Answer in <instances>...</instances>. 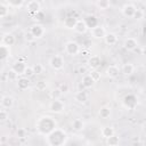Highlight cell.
Returning a JSON list of instances; mask_svg holds the SVG:
<instances>
[{
	"mask_svg": "<svg viewBox=\"0 0 146 146\" xmlns=\"http://www.w3.org/2000/svg\"><path fill=\"white\" fill-rule=\"evenodd\" d=\"M49 65L55 71L62 70L63 66H64V58H63V56H60V55H54L50 58V60H49Z\"/></svg>",
	"mask_w": 146,
	"mask_h": 146,
	"instance_id": "3957f363",
	"label": "cell"
},
{
	"mask_svg": "<svg viewBox=\"0 0 146 146\" xmlns=\"http://www.w3.org/2000/svg\"><path fill=\"white\" fill-rule=\"evenodd\" d=\"M136 7L132 5V3H125L123 7H122V14L128 17V18H132L133 17V14L136 11Z\"/></svg>",
	"mask_w": 146,
	"mask_h": 146,
	"instance_id": "9c48e42d",
	"label": "cell"
},
{
	"mask_svg": "<svg viewBox=\"0 0 146 146\" xmlns=\"http://www.w3.org/2000/svg\"><path fill=\"white\" fill-rule=\"evenodd\" d=\"M30 32L33 34V36L35 39H40V38H42L44 35V32L46 31H44V27L41 24H34V25L31 26Z\"/></svg>",
	"mask_w": 146,
	"mask_h": 146,
	"instance_id": "52a82bcc",
	"label": "cell"
},
{
	"mask_svg": "<svg viewBox=\"0 0 146 146\" xmlns=\"http://www.w3.org/2000/svg\"><path fill=\"white\" fill-rule=\"evenodd\" d=\"M47 143L51 146H58V145H64L66 143L67 136L65 133L64 130L56 128L54 131H51L48 136H47Z\"/></svg>",
	"mask_w": 146,
	"mask_h": 146,
	"instance_id": "7a4b0ae2",
	"label": "cell"
},
{
	"mask_svg": "<svg viewBox=\"0 0 146 146\" xmlns=\"http://www.w3.org/2000/svg\"><path fill=\"white\" fill-rule=\"evenodd\" d=\"M33 71H34V74H41L43 72V66L41 64H34L33 66Z\"/></svg>",
	"mask_w": 146,
	"mask_h": 146,
	"instance_id": "d590c367",
	"label": "cell"
},
{
	"mask_svg": "<svg viewBox=\"0 0 146 146\" xmlns=\"http://www.w3.org/2000/svg\"><path fill=\"white\" fill-rule=\"evenodd\" d=\"M26 9H27V11H29L31 15L34 16L35 14H38V13L41 10L40 2L36 1V0H31V1L27 2V5H26Z\"/></svg>",
	"mask_w": 146,
	"mask_h": 146,
	"instance_id": "8992f818",
	"label": "cell"
},
{
	"mask_svg": "<svg viewBox=\"0 0 146 146\" xmlns=\"http://www.w3.org/2000/svg\"><path fill=\"white\" fill-rule=\"evenodd\" d=\"M35 125H36L38 131L41 135H44V136H48L51 131H54L56 129V122L50 116H42V117H40Z\"/></svg>",
	"mask_w": 146,
	"mask_h": 146,
	"instance_id": "6da1fadb",
	"label": "cell"
},
{
	"mask_svg": "<svg viewBox=\"0 0 146 146\" xmlns=\"http://www.w3.org/2000/svg\"><path fill=\"white\" fill-rule=\"evenodd\" d=\"M87 29H88V25H87L86 21L84 19H78V23L74 27V31L79 34H83V33H86Z\"/></svg>",
	"mask_w": 146,
	"mask_h": 146,
	"instance_id": "4fadbf2b",
	"label": "cell"
},
{
	"mask_svg": "<svg viewBox=\"0 0 146 146\" xmlns=\"http://www.w3.org/2000/svg\"><path fill=\"white\" fill-rule=\"evenodd\" d=\"M7 3L9 7L13 8H19L24 3V0H7Z\"/></svg>",
	"mask_w": 146,
	"mask_h": 146,
	"instance_id": "4dcf8cb0",
	"label": "cell"
},
{
	"mask_svg": "<svg viewBox=\"0 0 146 146\" xmlns=\"http://www.w3.org/2000/svg\"><path fill=\"white\" fill-rule=\"evenodd\" d=\"M5 141H6V137H1V139H0V145L5 144Z\"/></svg>",
	"mask_w": 146,
	"mask_h": 146,
	"instance_id": "b9f144b4",
	"label": "cell"
},
{
	"mask_svg": "<svg viewBox=\"0 0 146 146\" xmlns=\"http://www.w3.org/2000/svg\"><path fill=\"white\" fill-rule=\"evenodd\" d=\"M89 74L91 75V78H92V79H94L96 82L100 80V76H102V75H100V72H99V71H97L96 68H95V70H92V71H91Z\"/></svg>",
	"mask_w": 146,
	"mask_h": 146,
	"instance_id": "d6a6232c",
	"label": "cell"
},
{
	"mask_svg": "<svg viewBox=\"0 0 146 146\" xmlns=\"http://www.w3.org/2000/svg\"><path fill=\"white\" fill-rule=\"evenodd\" d=\"M98 114L102 119H108L111 116V108L107 106H102L98 111Z\"/></svg>",
	"mask_w": 146,
	"mask_h": 146,
	"instance_id": "d4e9b609",
	"label": "cell"
},
{
	"mask_svg": "<svg viewBox=\"0 0 146 146\" xmlns=\"http://www.w3.org/2000/svg\"><path fill=\"white\" fill-rule=\"evenodd\" d=\"M144 15H145L144 10H141V9H136V11H135L132 18H135V19H141V18H144Z\"/></svg>",
	"mask_w": 146,
	"mask_h": 146,
	"instance_id": "e575fe53",
	"label": "cell"
},
{
	"mask_svg": "<svg viewBox=\"0 0 146 146\" xmlns=\"http://www.w3.org/2000/svg\"><path fill=\"white\" fill-rule=\"evenodd\" d=\"M135 72V66L131 63H125L122 66V73L124 75H131Z\"/></svg>",
	"mask_w": 146,
	"mask_h": 146,
	"instance_id": "cb8c5ba5",
	"label": "cell"
},
{
	"mask_svg": "<svg viewBox=\"0 0 146 146\" xmlns=\"http://www.w3.org/2000/svg\"><path fill=\"white\" fill-rule=\"evenodd\" d=\"M100 63H102V59H100V56H98V55H92V56H90L89 59H88V65H89L92 70L97 68V67L100 65Z\"/></svg>",
	"mask_w": 146,
	"mask_h": 146,
	"instance_id": "5bb4252c",
	"label": "cell"
},
{
	"mask_svg": "<svg viewBox=\"0 0 146 146\" xmlns=\"http://www.w3.org/2000/svg\"><path fill=\"white\" fill-rule=\"evenodd\" d=\"M59 89H60V91H62L63 94H66V92L70 91V87H68L67 83H62L60 87H59Z\"/></svg>",
	"mask_w": 146,
	"mask_h": 146,
	"instance_id": "ab89813d",
	"label": "cell"
},
{
	"mask_svg": "<svg viewBox=\"0 0 146 146\" xmlns=\"http://www.w3.org/2000/svg\"><path fill=\"white\" fill-rule=\"evenodd\" d=\"M49 110L55 114H59L65 110V104L60 99H52L49 105Z\"/></svg>",
	"mask_w": 146,
	"mask_h": 146,
	"instance_id": "277c9868",
	"label": "cell"
},
{
	"mask_svg": "<svg viewBox=\"0 0 146 146\" xmlns=\"http://www.w3.org/2000/svg\"><path fill=\"white\" fill-rule=\"evenodd\" d=\"M62 95H63V92L60 91V89H59V88L54 89V90L50 92V97H51L52 99H59Z\"/></svg>",
	"mask_w": 146,
	"mask_h": 146,
	"instance_id": "1f68e13d",
	"label": "cell"
},
{
	"mask_svg": "<svg viewBox=\"0 0 146 146\" xmlns=\"http://www.w3.org/2000/svg\"><path fill=\"white\" fill-rule=\"evenodd\" d=\"M8 119V112H7V110L6 108H2V110H0V121H6Z\"/></svg>",
	"mask_w": 146,
	"mask_h": 146,
	"instance_id": "8d00e7d4",
	"label": "cell"
},
{
	"mask_svg": "<svg viewBox=\"0 0 146 146\" xmlns=\"http://www.w3.org/2000/svg\"><path fill=\"white\" fill-rule=\"evenodd\" d=\"M104 41L108 46H114L117 42V35L115 33H106V35L104 38Z\"/></svg>",
	"mask_w": 146,
	"mask_h": 146,
	"instance_id": "ffe728a7",
	"label": "cell"
},
{
	"mask_svg": "<svg viewBox=\"0 0 146 146\" xmlns=\"http://www.w3.org/2000/svg\"><path fill=\"white\" fill-rule=\"evenodd\" d=\"M145 6H146V0H145Z\"/></svg>",
	"mask_w": 146,
	"mask_h": 146,
	"instance_id": "f6af8a7d",
	"label": "cell"
},
{
	"mask_svg": "<svg viewBox=\"0 0 146 146\" xmlns=\"http://www.w3.org/2000/svg\"><path fill=\"white\" fill-rule=\"evenodd\" d=\"M35 87H36L38 90L41 91V90H44V89L47 88V83H46L44 81H39V82H36V86H35Z\"/></svg>",
	"mask_w": 146,
	"mask_h": 146,
	"instance_id": "74e56055",
	"label": "cell"
},
{
	"mask_svg": "<svg viewBox=\"0 0 146 146\" xmlns=\"http://www.w3.org/2000/svg\"><path fill=\"white\" fill-rule=\"evenodd\" d=\"M100 133H102V136L106 139V138H108V137H111V136L114 135V129H113L112 127H110V125H106V127H104V128L102 129Z\"/></svg>",
	"mask_w": 146,
	"mask_h": 146,
	"instance_id": "484cf974",
	"label": "cell"
},
{
	"mask_svg": "<svg viewBox=\"0 0 146 146\" xmlns=\"http://www.w3.org/2000/svg\"><path fill=\"white\" fill-rule=\"evenodd\" d=\"M15 41H16V39H15L14 34H11V33H6V34H3V36H2L1 43H3V44H6V46L11 47V46H14Z\"/></svg>",
	"mask_w": 146,
	"mask_h": 146,
	"instance_id": "e0dca14e",
	"label": "cell"
},
{
	"mask_svg": "<svg viewBox=\"0 0 146 146\" xmlns=\"http://www.w3.org/2000/svg\"><path fill=\"white\" fill-rule=\"evenodd\" d=\"M9 13V6L6 3L0 5V18H5Z\"/></svg>",
	"mask_w": 146,
	"mask_h": 146,
	"instance_id": "f546056e",
	"label": "cell"
},
{
	"mask_svg": "<svg viewBox=\"0 0 146 146\" xmlns=\"http://www.w3.org/2000/svg\"><path fill=\"white\" fill-rule=\"evenodd\" d=\"M25 40H26L27 42H32V41H34V40H35V38H34V36H33V34L29 31V32H26V33H25Z\"/></svg>",
	"mask_w": 146,
	"mask_h": 146,
	"instance_id": "f35d334b",
	"label": "cell"
},
{
	"mask_svg": "<svg viewBox=\"0 0 146 146\" xmlns=\"http://www.w3.org/2000/svg\"><path fill=\"white\" fill-rule=\"evenodd\" d=\"M24 76H26V78H31V76H33L34 75V71H33V67L32 66H26V68H25V71H24V74H23Z\"/></svg>",
	"mask_w": 146,
	"mask_h": 146,
	"instance_id": "836d02e7",
	"label": "cell"
},
{
	"mask_svg": "<svg viewBox=\"0 0 146 146\" xmlns=\"http://www.w3.org/2000/svg\"><path fill=\"white\" fill-rule=\"evenodd\" d=\"M141 54H143L144 56H146V47H145V48H143V50H141Z\"/></svg>",
	"mask_w": 146,
	"mask_h": 146,
	"instance_id": "7bdbcfd3",
	"label": "cell"
},
{
	"mask_svg": "<svg viewBox=\"0 0 146 146\" xmlns=\"http://www.w3.org/2000/svg\"><path fill=\"white\" fill-rule=\"evenodd\" d=\"M82 86L84 87V88H91L94 84H95V80L91 78V75L90 74H86V75H83V78H82Z\"/></svg>",
	"mask_w": 146,
	"mask_h": 146,
	"instance_id": "7402d4cb",
	"label": "cell"
},
{
	"mask_svg": "<svg viewBox=\"0 0 146 146\" xmlns=\"http://www.w3.org/2000/svg\"><path fill=\"white\" fill-rule=\"evenodd\" d=\"M65 51L70 56H75L80 52V46L75 41H68L65 44Z\"/></svg>",
	"mask_w": 146,
	"mask_h": 146,
	"instance_id": "5b68a950",
	"label": "cell"
},
{
	"mask_svg": "<svg viewBox=\"0 0 146 146\" xmlns=\"http://www.w3.org/2000/svg\"><path fill=\"white\" fill-rule=\"evenodd\" d=\"M119 144H120V139L115 135L106 138V145H108V146H117Z\"/></svg>",
	"mask_w": 146,
	"mask_h": 146,
	"instance_id": "83f0119b",
	"label": "cell"
},
{
	"mask_svg": "<svg viewBox=\"0 0 146 146\" xmlns=\"http://www.w3.org/2000/svg\"><path fill=\"white\" fill-rule=\"evenodd\" d=\"M74 98H75V100H76L78 103L83 104V103H86V102L88 100V94H87L84 90H80V91H78V92L75 94Z\"/></svg>",
	"mask_w": 146,
	"mask_h": 146,
	"instance_id": "603a6c76",
	"label": "cell"
},
{
	"mask_svg": "<svg viewBox=\"0 0 146 146\" xmlns=\"http://www.w3.org/2000/svg\"><path fill=\"white\" fill-rule=\"evenodd\" d=\"M11 55V50H10V47L9 46H6L3 43H1L0 46V58L1 60H5L7 57H9Z\"/></svg>",
	"mask_w": 146,
	"mask_h": 146,
	"instance_id": "d6986e66",
	"label": "cell"
},
{
	"mask_svg": "<svg viewBox=\"0 0 146 146\" xmlns=\"http://www.w3.org/2000/svg\"><path fill=\"white\" fill-rule=\"evenodd\" d=\"M76 23H78V19L74 16H68L64 19V27L67 30H74Z\"/></svg>",
	"mask_w": 146,
	"mask_h": 146,
	"instance_id": "7c38bea8",
	"label": "cell"
},
{
	"mask_svg": "<svg viewBox=\"0 0 146 146\" xmlns=\"http://www.w3.org/2000/svg\"><path fill=\"white\" fill-rule=\"evenodd\" d=\"M137 40L135 39V38H127L125 40H124V42H123V48L125 49V50H129V51H131V50H135L136 49V47H137Z\"/></svg>",
	"mask_w": 146,
	"mask_h": 146,
	"instance_id": "8fae6325",
	"label": "cell"
},
{
	"mask_svg": "<svg viewBox=\"0 0 146 146\" xmlns=\"http://www.w3.org/2000/svg\"><path fill=\"white\" fill-rule=\"evenodd\" d=\"M17 137H18V138H25V137H26V131H25V129H18V130H17Z\"/></svg>",
	"mask_w": 146,
	"mask_h": 146,
	"instance_id": "60d3db41",
	"label": "cell"
},
{
	"mask_svg": "<svg viewBox=\"0 0 146 146\" xmlns=\"http://www.w3.org/2000/svg\"><path fill=\"white\" fill-rule=\"evenodd\" d=\"M72 129L76 132H80L84 129V122L81 119H74L72 122Z\"/></svg>",
	"mask_w": 146,
	"mask_h": 146,
	"instance_id": "44dd1931",
	"label": "cell"
},
{
	"mask_svg": "<svg viewBox=\"0 0 146 146\" xmlns=\"http://www.w3.org/2000/svg\"><path fill=\"white\" fill-rule=\"evenodd\" d=\"M84 71H86V68H84V67H81V68H80V72H81V73H82V72H84Z\"/></svg>",
	"mask_w": 146,
	"mask_h": 146,
	"instance_id": "ee69618b",
	"label": "cell"
},
{
	"mask_svg": "<svg viewBox=\"0 0 146 146\" xmlns=\"http://www.w3.org/2000/svg\"><path fill=\"white\" fill-rule=\"evenodd\" d=\"M96 6H97L100 10H106V9L110 8L111 2H110V0H97Z\"/></svg>",
	"mask_w": 146,
	"mask_h": 146,
	"instance_id": "4316f807",
	"label": "cell"
},
{
	"mask_svg": "<svg viewBox=\"0 0 146 146\" xmlns=\"http://www.w3.org/2000/svg\"><path fill=\"white\" fill-rule=\"evenodd\" d=\"M26 64H25V62H23V60H16L14 64H13V66H11V68L14 70V71H16L17 73H18V75H23L24 74V71H25V68H26Z\"/></svg>",
	"mask_w": 146,
	"mask_h": 146,
	"instance_id": "30bf717a",
	"label": "cell"
},
{
	"mask_svg": "<svg viewBox=\"0 0 146 146\" xmlns=\"http://www.w3.org/2000/svg\"><path fill=\"white\" fill-rule=\"evenodd\" d=\"M105 73H106V75H107L108 78L114 79V78H116V76L119 75V73H120V68H119L116 65H110V66H107Z\"/></svg>",
	"mask_w": 146,
	"mask_h": 146,
	"instance_id": "9a60e30c",
	"label": "cell"
},
{
	"mask_svg": "<svg viewBox=\"0 0 146 146\" xmlns=\"http://www.w3.org/2000/svg\"><path fill=\"white\" fill-rule=\"evenodd\" d=\"M13 105H14V98L11 96H3L1 98V107L2 108L9 110L13 107Z\"/></svg>",
	"mask_w": 146,
	"mask_h": 146,
	"instance_id": "2e32d148",
	"label": "cell"
},
{
	"mask_svg": "<svg viewBox=\"0 0 146 146\" xmlns=\"http://www.w3.org/2000/svg\"><path fill=\"white\" fill-rule=\"evenodd\" d=\"M16 82H17V88H18L19 90H22V91L26 90V89L30 87V81H29V78H26V76L19 78Z\"/></svg>",
	"mask_w": 146,
	"mask_h": 146,
	"instance_id": "ac0fdd59",
	"label": "cell"
},
{
	"mask_svg": "<svg viewBox=\"0 0 146 146\" xmlns=\"http://www.w3.org/2000/svg\"><path fill=\"white\" fill-rule=\"evenodd\" d=\"M106 33L107 32H106L105 27L102 26V25H99V24L91 29V34H92V36L95 39H104L105 35H106Z\"/></svg>",
	"mask_w": 146,
	"mask_h": 146,
	"instance_id": "ba28073f",
	"label": "cell"
},
{
	"mask_svg": "<svg viewBox=\"0 0 146 146\" xmlns=\"http://www.w3.org/2000/svg\"><path fill=\"white\" fill-rule=\"evenodd\" d=\"M7 79H8V81H17L18 80V73L16 71H14L13 68H10L7 72Z\"/></svg>",
	"mask_w": 146,
	"mask_h": 146,
	"instance_id": "f1b7e54d",
	"label": "cell"
}]
</instances>
